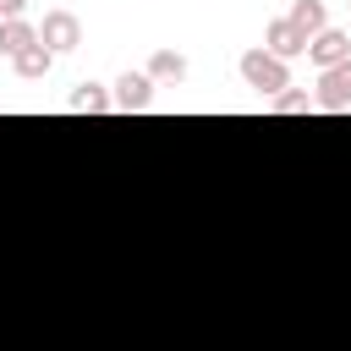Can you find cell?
<instances>
[{
  "mask_svg": "<svg viewBox=\"0 0 351 351\" xmlns=\"http://www.w3.org/2000/svg\"><path fill=\"white\" fill-rule=\"evenodd\" d=\"M0 5H5V16H22L27 11V0H0Z\"/></svg>",
  "mask_w": 351,
  "mask_h": 351,
  "instance_id": "13",
  "label": "cell"
},
{
  "mask_svg": "<svg viewBox=\"0 0 351 351\" xmlns=\"http://www.w3.org/2000/svg\"><path fill=\"white\" fill-rule=\"evenodd\" d=\"M38 44H44L49 55H71V49L82 44V22H77V11H66V5L44 11V22H38Z\"/></svg>",
  "mask_w": 351,
  "mask_h": 351,
  "instance_id": "2",
  "label": "cell"
},
{
  "mask_svg": "<svg viewBox=\"0 0 351 351\" xmlns=\"http://www.w3.org/2000/svg\"><path fill=\"white\" fill-rule=\"evenodd\" d=\"M0 22H5V5H0Z\"/></svg>",
  "mask_w": 351,
  "mask_h": 351,
  "instance_id": "14",
  "label": "cell"
},
{
  "mask_svg": "<svg viewBox=\"0 0 351 351\" xmlns=\"http://www.w3.org/2000/svg\"><path fill=\"white\" fill-rule=\"evenodd\" d=\"M307 60H313L318 71H329V66L351 60V33H346V27H324V33L307 44Z\"/></svg>",
  "mask_w": 351,
  "mask_h": 351,
  "instance_id": "6",
  "label": "cell"
},
{
  "mask_svg": "<svg viewBox=\"0 0 351 351\" xmlns=\"http://www.w3.org/2000/svg\"><path fill=\"white\" fill-rule=\"evenodd\" d=\"M71 110H77V115H104V110H115V99H110V88H99V82H77Z\"/></svg>",
  "mask_w": 351,
  "mask_h": 351,
  "instance_id": "11",
  "label": "cell"
},
{
  "mask_svg": "<svg viewBox=\"0 0 351 351\" xmlns=\"http://www.w3.org/2000/svg\"><path fill=\"white\" fill-rule=\"evenodd\" d=\"M49 66H55V55H49L44 44H27V49L11 60V71H16L22 82H44V77H49Z\"/></svg>",
  "mask_w": 351,
  "mask_h": 351,
  "instance_id": "9",
  "label": "cell"
},
{
  "mask_svg": "<svg viewBox=\"0 0 351 351\" xmlns=\"http://www.w3.org/2000/svg\"><path fill=\"white\" fill-rule=\"evenodd\" d=\"M236 71H241V82H247L252 93H263V99H274V93H285V88H291V66H285V60H274L263 44H258V49H247V55L236 60Z\"/></svg>",
  "mask_w": 351,
  "mask_h": 351,
  "instance_id": "1",
  "label": "cell"
},
{
  "mask_svg": "<svg viewBox=\"0 0 351 351\" xmlns=\"http://www.w3.org/2000/svg\"><path fill=\"white\" fill-rule=\"evenodd\" d=\"M27 44H38V27H33L27 16H5V22H0V55L16 60Z\"/></svg>",
  "mask_w": 351,
  "mask_h": 351,
  "instance_id": "7",
  "label": "cell"
},
{
  "mask_svg": "<svg viewBox=\"0 0 351 351\" xmlns=\"http://www.w3.org/2000/svg\"><path fill=\"white\" fill-rule=\"evenodd\" d=\"M154 88H159V82H154L148 71H121L115 88H110V99H115V110L132 115V110H148V104H154Z\"/></svg>",
  "mask_w": 351,
  "mask_h": 351,
  "instance_id": "4",
  "label": "cell"
},
{
  "mask_svg": "<svg viewBox=\"0 0 351 351\" xmlns=\"http://www.w3.org/2000/svg\"><path fill=\"white\" fill-rule=\"evenodd\" d=\"M285 16H291L307 38H318V33L329 27V5H324V0H291V11H285Z\"/></svg>",
  "mask_w": 351,
  "mask_h": 351,
  "instance_id": "10",
  "label": "cell"
},
{
  "mask_svg": "<svg viewBox=\"0 0 351 351\" xmlns=\"http://www.w3.org/2000/svg\"><path fill=\"white\" fill-rule=\"evenodd\" d=\"M269 110H274V115H307V110H313V93L285 88V93H274V99H269Z\"/></svg>",
  "mask_w": 351,
  "mask_h": 351,
  "instance_id": "12",
  "label": "cell"
},
{
  "mask_svg": "<svg viewBox=\"0 0 351 351\" xmlns=\"http://www.w3.org/2000/svg\"><path fill=\"white\" fill-rule=\"evenodd\" d=\"M318 110H351V60L318 71V93H313Z\"/></svg>",
  "mask_w": 351,
  "mask_h": 351,
  "instance_id": "5",
  "label": "cell"
},
{
  "mask_svg": "<svg viewBox=\"0 0 351 351\" xmlns=\"http://www.w3.org/2000/svg\"><path fill=\"white\" fill-rule=\"evenodd\" d=\"M143 71H148L154 82H186V71H192V66H186V55H181V49H154Z\"/></svg>",
  "mask_w": 351,
  "mask_h": 351,
  "instance_id": "8",
  "label": "cell"
},
{
  "mask_svg": "<svg viewBox=\"0 0 351 351\" xmlns=\"http://www.w3.org/2000/svg\"><path fill=\"white\" fill-rule=\"evenodd\" d=\"M307 44H313V38H307V33H302L291 16H274V22L263 27V49H269L274 60H285V66H291L296 55H307Z\"/></svg>",
  "mask_w": 351,
  "mask_h": 351,
  "instance_id": "3",
  "label": "cell"
}]
</instances>
